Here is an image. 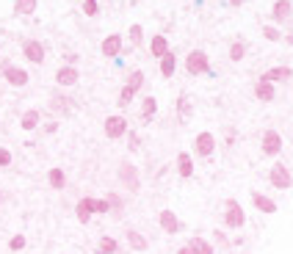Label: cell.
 <instances>
[{
    "label": "cell",
    "mask_w": 293,
    "mask_h": 254,
    "mask_svg": "<svg viewBox=\"0 0 293 254\" xmlns=\"http://www.w3.org/2000/svg\"><path fill=\"white\" fill-rule=\"evenodd\" d=\"M185 67H188V72L191 75H202V72H208V56H205L202 50H194L188 56V61H185Z\"/></svg>",
    "instance_id": "cell-1"
},
{
    "label": "cell",
    "mask_w": 293,
    "mask_h": 254,
    "mask_svg": "<svg viewBox=\"0 0 293 254\" xmlns=\"http://www.w3.org/2000/svg\"><path fill=\"white\" fill-rule=\"evenodd\" d=\"M271 185L274 188H290V171H288V166H282V163H277V166L271 169Z\"/></svg>",
    "instance_id": "cell-2"
},
{
    "label": "cell",
    "mask_w": 293,
    "mask_h": 254,
    "mask_svg": "<svg viewBox=\"0 0 293 254\" xmlns=\"http://www.w3.org/2000/svg\"><path fill=\"white\" fill-rule=\"evenodd\" d=\"M127 130V122L122 119V116H111L108 122H105V135L108 138H119V135H125Z\"/></svg>",
    "instance_id": "cell-3"
},
{
    "label": "cell",
    "mask_w": 293,
    "mask_h": 254,
    "mask_svg": "<svg viewBox=\"0 0 293 254\" xmlns=\"http://www.w3.org/2000/svg\"><path fill=\"white\" fill-rule=\"evenodd\" d=\"M22 53H25V58H28V61H33V64H42L44 61V47H42V42H25Z\"/></svg>",
    "instance_id": "cell-4"
},
{
    "label": "cell",
    "mask_w": 293,
    "mask_h": 254,
    "mask_svg": "<svg viewBox=\"0 0 293 254\" xmlns=\"http://www.w3.org/2000/svg\"><path fill=\"white\" fill-rule=\"evenodd\" d=\"M290 11H293L290 0H277L274 9H271V14H274V20H277V22H288L290 20Z\"/></svg>",
    "instance_id": "cell-5"
},
{
    "label": "cell",
    "mask_w": 293,
    "mask_h": 254,
    "mask_svg": "<svg viewBox=\"0 0 293 254\" xmlns=\"http://www.w3.org/2000/svg\"><path fill=\"white\" fill-rule=\"evenodd\" d=\"M3 75H6V80H9L11 86H25V83H28V72H25V69L6 67V69H3Z\"/></svg>",
    "instance_id": "cell-6"
},
{
    "label": "cell",
    "mask_w": 293,
    "mask_h": 254,
    "mask_svg": "<svg viewBox=\"0 0 293 254\" xmlns=\"http://www.w3.org/2000/svg\"><path fill=\"white\" fill-rule=\"evenodd\" d=\"M263 149H266L268 155H277V152L282 149V138H279V133H266V135H263Z\"/></svg>",
    "instance_id": "cell-7"
},
{
    "label": "cell",
    "mask_w": 293,
    "mask_h": 254,
    "mask_svg": "<svg viewBox=\"0 0 293 254\" xmlns=\"http://www.w3.org/2000/svg\"><path fill=\"white\" fill-rule=\"evenodd\" d=\"M227 224H230V227H241V224H243V210H241V205H238V202L227 205Z\"/></svg>",
    "instance_id": "cell-8"
},
{
    "label": "cell",
    "mask_w": 293,
    "mask_h": 254,
    "mask_svg": "<svg viewBox=\"0 0 293 254\" xmlns=\"http://www.w3.org/2000/svg\"><path fill=\"white\" fill-rule=\"evenodd\" d=\"M119 50H122V39L116 36V33H114V36H108V39L103 42V56L114 58V56H119Z\"/></svg>",
    "instance_id": "cell-9"
},
{
    "label": "cell",
    "mask_w": 293,
    "mask_h": 254,
    "mask_svg": "<svg viewBox=\"0 0 293 254\" xmlns=\"http://www.w3.org/2000/svg\"><path fill=\"white\" fill-rule=\"evenodd\" d=\"M285 78H293V69L290 67H274V69H268L266 75H263V80H285Z\"/></svg>",
    "instance_id": "cell-10"
},
{
    "label": "cell",
    "mask_w": 293,
    "mask_h": 254,
    "mask_svg": "<svg viewBox=\"0 0 293 254\" xmlns=\"http://www.w3.org/2000/svg\"><path fill=\"white\" fill-rule=\"evenodd\" d=\"M56 80H58L61 86H72V83H78V69H72V67H64V69H58Z\"/></svg>",
    "instance_id": "cell-11"
},
{
    "label": "cell",
    "mask_w": 293,
    "mask_h": 254,
    "mask_svg": "<svg viewBox=\"0 0 293 254\" xmlns=\"http://www.w3.org/2000/svg\"><path fill=\"white\" fill-rule=\"evenodd\" d=\"M197 152H199V155H210V152H213V135H210V133H199L197 135Z\"/></svg>",
    "instance_id": "cell-12"
},
{
    "label": "cell",
    "mask_w": 293,
    "mask_h": 254,
    "mask_svg": "<svg viewBox=\"0 0 293 254\" xmlns=\"http://www.w3.org/2000/svg\"><path fill=\"white\" fill-rule=\"evenodd\" d=\"M161 227L166 229V232H177V218H174V213L172 210H161Z\"/></svg>",
    "instance_id": "cell-13"
},
{
    "label": "cell",
    "mask_w": 293,
    "mask_h": 254,
    "mask_svg": "<svg viewBox=\"0 0 293 254\" xmlns=\"http://www.w3.org/2000/svg\"><path fill=\"white\" fill-rule=\"evenodd\" d=\"M150 50H152V56H158V58L166 56V53H169V42H166V36H155V39L150 42Z\"/></svg>",
    "instance_id": "cell-14"
},
{
    "label": "cell",
    "mask_w": 293,
    "mask_h": 254,
    "mask_svg": "<svg viewBox=\"0 0 293 254\" xmlns=\"http://www.w3.org/2000/svg\"><path fill=\"white\" fill-rule=\"evenodd\" d=\"M174 67H177V58H174L172 53L161 56V72L166 75V78H172V75H174Z\"/></svg>",
    "instance_id": "cell-15"
},
{
    "label": "cell",
    "mask_w": 293,
    "mask_h": 254,
    "mask_svg": "<svg viewBox=\"0 0 293 254\" xmlns=\"http://www.w3.org/2000/svg\"><path fill=\"white\" fill-rule=\"evenodd\" d=\"M91 210H94V199H80L78 202V218L80 221H89Z\"/></svg>",
    "instance_id": "cell-16"
},
{
    "label": "cell",
    "mask_w": 293,
    "mask_h": 254,
    "mask_svg": "<svg viewBox=\"0 0 293 254\" xmlns=\"http://www.w3.org/2000/svg\"><path fill=\"white\" fill-rule=\"evenodd\" d=\"M39 0H14V11L17 14H33Z\"/></svg>",
    "instance_id": "cell-17"
},
{
    "label": "cell",
    "mask_w": 293,
    "mask_h": 254,
    "mask_svg": "<svg viewBox=\"0 0 293 254\" xmlns=\"http://www.w3.org/2000/svg\"><path fill=\"white\" fill-rule=\"evenodd\" d=\"M177 169H180V174H183V177H191V174H194V166H191V155H185V152H183V155L177 158Z\"/></svg>",
    "instance_id": "cell-18"
},
{
    "label": "cell",
    "mask_w": 293,
    "mask_h": 254,
    "mask_svg": "<svg viewBox=\"0 0 293 254\" xmlns=\"http://www.w3.org/2000/svg\"><path fill=\"white\" fill-rule=\"evenodd\" d=\"M257 99H263V103H271L274 99V88H271L268 80H263V83L257 86Z\"/></svg>",
    "instance_id": "cell-19"
},
{
    "label": "cell",
    "mask_w": 293,
    "mask_h": 254,
    "mask_svg": "<svg viewBox=\"0 0 293 254\" xmlns=\"http://www.w3.org/2000/svg\"><path fill=\"white\" fill-rule=\"evenodd\" d=\"M188 249H191V254H213V249H210V243H205L202 238H194V240H191V246H188Z\"/></svg>",
    "instance_id": "cell-20"
},
{
    "label": "cell",
    "mask_w": 293,
    "mask_h": 254,
    "mask_svg": "<svg viewBox=\"0 0 293 254\" xmlns=\"http://www.w3.org/2000/svg\"><path fill=\"white\" fill-rule=\"evenodd\" d=\"M255 205H257V208H260L263 213H274V210H277V205H274L271 199L260 196V193H255Z\"/></svg>",
    "instance_id": "cell-21"
},
{
    "label": "cell",
    "mask_w": 293,
    "mask_h": 254,
    "mask_svg": "<svg viewBox=\"0 0 293 254\" xmlns=\"http://www.w3.org/2000/svg\"><path fill=\"white\" fill-rule=\"evenodd\" d=\"M36 125H39V114H36V111H28V114L22 116V127H25V130H33Z\"/></svg>",
    "instance_id": "cell-22"
},
{
    "label": "cell",
    "mask_w": 293,
    "mask_h": 254,
    "mask_svg": "<svg viewBox=\"0 0 293 254\" xmlns=\"http://www.w3.org/2000/svg\"><path fill=\"white\" fill-rule=\"evenodd\" d=\"M50 185L53 188H64V171L61 169H53L50 171Z\"/></svg>",
    "instance_id": "cell-23"
},
{
    "label": "cell",
    "mask_w": 293,
    "mask_h": 254,
    "mask_svg": "<svg viewBox=\"0 0 293 254\" xmlns=\"http://www.w3.org/2000/svg\"><path fill=\"white\" fill-rule=\"evenodd\" d=\"M114 251H116V240H111V238L100 240V254H114Z\"/></svg>",
    "instance_id": "cell-24"
},
{
    "label": "cell",
    "mask_w": 293,
    "mask_h": 254,
    "mask_svg": "<svg viewBox=\"0 0 293 254\" xmlns=\"http://www.w3.org/2000/svg\"><path fill=\"white\" fill-rule=\"evenodd\" d=\"M243 53H246V50H243V44H241V42H235V44L230 47V58H232V61H241Z\"/></svg>",
    "instance_id": "cell-25"
},
{
    "label": "cell",
    "mask_w": 293,
    "mask_h": 254,
    "mask_svg": "<svg viewBox=\"0 0 293 254\" xmlns=\"http://www.w3.org/2000/svg\"><path fill=\"white\" fill-rule=\"evenodd\" d=\"M133 94H136V88H133V86H125V88H122V97H119V103H122V105H127V103L133 99Z\"/></svg>",
    "instance_id": "cell-26"
},
{
    "label": "cell",
    "mask_w": 293,
    "mask_h": 254,
    "mask_svg": "<svg viewBox=\"0 0 293 254\" xmlns=\"http://www.w3.org/2000/svg\"><path fill=\"white\" fill-rule=\"evenodd\" d=\"M83 11H86V14H89V17H94L97 11H100L97 0H83Z\"/></svg>",
    "instance_id": "cell-27"
},
{
    "label": "cell",
    "mask_w": 293,
    "mask_h": 254,
    "mask_svg": "<svg viewBox=\"0 0 293 254\" xmlns=\"http://www.w3.org/2000/svg\"><path fill=\"white\" fill-rule=\"evenodd\" d=\"M263 36H266V39H271V42H279V31H277V28H271V25H266V28H263Z\"/></svg>",
    "instance_id": "cell-28"
},
{
    "label": "cell",
    "mask_w": 293,
    "mask_h": 254,
    "mask_svg": "<svg viewBox=\"0 0 293 254\" xmlns=\"http://www.w3.org/2000/svg\"><path fill=\"white\" fill-rule=\"evenodd\" d=\"M130 243L136 246V249H146V240H144L138 232H130Z\"/></svg>",
    "instance_id": "cell-29"
},
{
    "label": "cell",
    "mask_w": 293,
    "mask_h": 254,
    "mask_svg": "<svg viewBox=\"0 0 293 254\" xmlns=\"http://www.w3.org/2000/svg\"><path fill=\"white\" fill-rule=\"evenodd\" d=\"M141 33H144V31H141V25H133V28H130V42H133V44H138V42H141Z\"/></svg>",
    "instance_id": "cell-30"
},
{
    "label": "cell",
    "mask_w": 293,
    "mask_h": 254,
    "mask_svg": "<svg viewBox=\"0 0 293 254\" xmlns=\"http://www.w3.org/2000/svg\"><path fill=\"white\" fill-rule=\"evenodd\" d=\"M122 177H125V180H130V182H133V188H136V177H133V169L127 166V163L122 166Z\"/></svg>",
    "instance_id": "cell-31"
},
{
    "label": "cell",
    "mask_w": 293,
    "mask_h": 254,
    "mask_svg": "<svg viewBox=\"0 0 293 254\" xmlns=\"http://www.w3.org/2000/svg\"><path fill=\"white\" fill-rule=\"evenodd\" d=\"M141 83H144V75H141V72H133V78H130V83H127V86L138 88V86H141Z\"/></svg>",
    "instance_id": "cell-32"
},
{
    "label": "cell",
    "mask_w": 293,
    "mask_h": 254,
    "mask_svg": "<svg viewBox=\"0 0 293 254\" xmlns=\"http://www.w3.org/2000/svg\"><path fill=\"white\" fill-rule=\"evenodd\" d=\"M9 246H11L14 251H17V249H22V246H25V238H22V235H17V238H11V243H9Z\"/></svg>",
    "instance_id": "cell-33"
},
{
    "label": "cell",
    "mask_w": 293,
    "mask_h": 254,
    "mask_svg": "<svg viewBox=\"0 0 293 254\" xmlns=\"http://www.w3.org/2000/svg\"><path fill=\"white\" fill-rule=\"evenodd\" d=\"M94 213H108V202H100V199H94Z\"/></svg>",
    "instance_id": "cell-34"
},
{
    "label": "cell",
    "mask_w": 293,
    "mask_h": 254,
    "mask_svg": "<svg viewBox=\"0 0 293 254\" xmlns=\"http://www.w3.org/2000/svg\"><path fill=\"white\" fill-rule=\"evenodd\" d=\"M9 163H11V155L6 149H0V166H9Z\"/></svg>",
    "instance_id": "cell-35"
},
{
    "label": "cell",
    "mask_w": 293,
    "mask_h": 254,
    "mask_svg": "<svg viewBox=\"0 0 293 254\" xmlns=\"http://www.w3.org/2000/svg\"><path fill=\"white\" fill-rule=\"evenodd\" d=\"M152 111H155V99H146V103H144V114L150 116Z\"/></svg>",
    "instance_id": "cell-36"
},
{
    "label": "cell",
    "mask_w": 293,
    "mask_h": 254,
    "mask_svg": "<svg viewBox=\"0 0 293 254\" xmlns=\"http://www.w3.org/2000/svg\"><path fill=\"white\" fill-rule=\"evenodd\" d=\"M230 3H232V6H243L246 0H230Z\"/></svg>",
    "instance_id": "cell-37"
}]
</instances>
